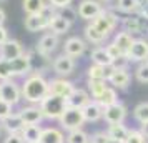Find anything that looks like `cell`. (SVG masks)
<instances>
[{
	"instance_id": "7402d4cb",
	"label": "cell",
	"mask_w": 148,
	"mask_h": 143,
	"mask_svg": "<svg viewBox=\"0 0 148 143\" xmlns=\"http://www.w3.org/2000/svg\"><path fill=\"white\" fill-rule=\"evenodd\" d=\"M112 42L120 48L121 53L128 55V52H130V48H132V45H133V42H135V37L132 34L125 32V30H120V32H116L113 35V40Z\"/></svg>"
},
{
	"instance_id": "484cf974",
	"label": "cell",
	"mask_w": 148,
	"mask_h": 143,
	"mask_svg": "<svg viewBox=\"0 0 148 143\" xmlns=\"http://www.w3.org/2000/svg\"><path fill=\"white\" fill-rule=\"evenodd\" d=\"M107 131H108V136H110L112 140H116V142H120V143H125L128 133H130V128H127L125 123H113V125H108Z\"/></svg>"
},
{
	"instance_id": "d6986e66",
	"label": "cell",
	"mask_w": 148,
	"mask_h": 143,
	"mask_svg": "<svg viewBox=\"0 0 148 143\" xmlns=\"http://www.w3.org/2000/svg\"><path fill=\"white\" fill-rule=\"evenodd\" d=\"M130 82H132V75L128 73V70H113L108 78V83L116 90H127Z\"/></svg>"
},
{
	"instance_id": "f1b7e54d",
	"label": "cell",
	"mask_w": 148,
	"mask_h": 143,
	"mask_svg": "<svg viewBox=\"0 0 148 143\" xmlns=\"http://www.w3.org/2000/svg\"><path fill=\"white\" fill-rule=\"evenodd\" d=\"M108 87L110 85H108L107 80H90V78H87V90L92 95V100H98Z\"/></svg>"
},
{
	"instance_id": "4316f807",
	"label": "cell",
	"mask_w": 148,
	"mask_h": 143,
	"mask_svg": "<svg viewBox=\"0 0 148 143\" xmlns=\"http://www.w3.org/2000/svg\"><path fill=\"white\" fill-rule=\"evenodd\" d=\"M83 35H85V40H87V43H92V45H97V47H100L101 43L108 38V37H105L101 32H98V30H97V28H95L90 22H88L87 27L83 28Z\"/></svg>"
},
{
	"instance_id": "d6a6232c",
	"label": "cell",
	"mask_w": 148,
	"mask_h": 143,
	"mask_svg": "<svg viewBox=\"0 0 148 143\" xmlns=\"http://www.w3.org/2000/svg\"><path fill=\"white\" fill-rule=\"evenodd\" d=\"M65 143H90V135L83 128L73 130V131H67Z\"/></svg>"
},
{
	"instance_id": "816d5d0a",
	"label": "cell",
	"mask_w": 148,
	"mask_h": 143,
	"mask_svg": "<svg viewBox=\"0 0 148 143\" xmlns=\"http://www.w3.org/2000/svg\"><path fill=\"white\" fill-rule=\"evenodd\" d=\"M108 143H120V142H116V140H112V138H110V142Z\"/></svg>"
},
{
	"instance_id": "8992f818",
	"label": "cell",
	"mask_w": 148,
	"mask_h": 143,
	"mask_svg": "<svg viewBox=\"0 0 148 143\" xmlns=\"http://www.w3.org/2000/svg\"><path fill=\"white\" fill-rule=\"evenodd\" d=\"M103 5H101L98 0H80L78 7H77V12H78V17L82 20L92 22L95 17H98L103 10Z\"/></svg>"
},
{
	"instance_id": "9a60e30c",
	"label": "cell",
	"mask_w": 148,
	"mask_h": 143,
	"mask_svg": "<svg viewBox=\"0 0 148 143\" xmlns=\"http://www.w3.org/2000/svg\"><path fill=\"white\" fill-rule=\"evenodd\" d=\"M18 115L22 116V120L25 125H40L43 122V112H42L40 105H28L18 110Z\"/></svg>"
},
{
	"instance_id": "83f0119b",
	"label": "cell",
	"mask_w": 148,
	"mask_h": 143,
	"mask_svg": "<svg viewBox=\"0 0 148 143\" xmlns=\"http://www.w3.org/2000/svg\"><path fill=\"white\" fill-rule=\"evenodd\" d=\"M90 60H92V63H97V65H105V67L112 65V57H110V53L107 52V48L101 47V45L100 47H95L93 50H92Z\"/></svg>"
},
{
	"instance_id": "f5cc1de1",
	"label": "cell",
	"mask_w": 148,
	"mask_h": 143,
	"mask_svg": "<svg viewBox=\"0 0 148 143\" xmlns=\"http://www.w3.org/2000/svg\"><path fill=\"white\" fill-rule=\"evenodd\" d=\"M32 143H40V142H32Z\"/></svg>"
},
{
	"instance_id": "d590c367",
	"label": "cell",
	"mask_w": 148,
	"mask_h": 143,
	"mask_svg": "<svg viewBox=\"0 0 148 143\" xmlns=\"http://www.w3.org/2000/svg\"><path fill=\"white\" fill-rule=\"evenodd\" d=\"M135 78H136V82L140 83H148V62H141L136 65L133 72Z\"/></svg>"
},
{
	"instance_id": "e575fe53",
	"label": "cell",
	"mask_w": 148,
	"mask_h": 143,
	"mask_svg": "<svg viewBox=\"0 0 148 143\" xmlns=\"http://www.w3.org/2000/svg\"><path fill=\"white\" fill-rule=\"evenodd\" d=\"M133 118L138 123L148 122V102H141L133 108Z\"/></svg>"
},
{
	"instance_id": "4dcf8cb0",
	"label": "cell",
	"mask_w": 148,
	"mask_h": 143,
	"mask_svg": "<svg viewBox=\"0 0 148 143\" xmlns=\"http://www.w3.org/2000/svg\"><path fill=\"white\" fill-rule=\"evenodd\" d=\"M115 10L127 15H133L140 10V0H116Z\"/></svg>"
},
{
	"instance_id": "d4e9b609",
	"label": "cell",
	"mask_w": 148,
	"mask_h": 143,
	"mask_svg": "<svg viewBox=\"0 0 148 143\" xmlns=\"http://www.w3.org/2000/svg\"><path fill=\"white\" fill-rule=\"evenodd\" d=\"M72 27V23L67 20V18H63L58 12L53 15V18L50 20V25H48V30L55 35H65L68 34V30Z\"/></svg>"
},
{
	"instance_id": "2e32d148",
	"label": "cell",
	"mask_w": 148,
	"mask_h": 143,
	"mask_svg": "<svg viewBox=\"0 0 148 143\" xmlns=\"http://www.w3.org/2000/svg\"><path fill=\"white\" fill-rule=\"evenodd\" d=\"M25 53L23 45L15 38H8L5 43L0 45V58H5V60H14L17 57Z\"/></svg>"
},
{
	"instance_id": "ffe728a7",
	"label": "cell",
	"mask_w": 148,
	"mask_h": 143,
	"mask_svg": "<svg viewBox=\"0 0 148 143\" xmlns=\"http://www.w3.org/2000/svg\"><path fill=\"white\" fill-rule=\"evenodd\" d=\"M92 100L90 92L85 88H75L72 92V95L67 98V105L68 107H73V108H83L88 102Z\"/></svg>"
},
{
	"instance_id": "c3c4849f",
	"label": "cell",
	"mask_w": 148,
	"mask_h": 143,
	"mask_svg": "<svg viewBox=\"0 0 148 143\" xmlns=\"http://www.w3.org/2000/svg\"><path fill=\"white\" fill-rule=\"evenodd\" d=\"M140 131H141V133H143L145 136H147V140H148V122L140 123Z\"/></svg>"
},
{
	"instance_id": "f35d334b",
	"label": "cell",
	"mask_w": 148,
	"mask_h": 143,
	"mask_svg": "<svg viewBox=\"0 0 148 143\" xmlns=\"http://www.w3.org/2000/svg\"><path fill=\"white\" fill-rule=\"evenodd\" d=\"M125 143H148V140L140 130H130V133H128Z\"/></svg>"
},
{
	"instance_id": "cb8c5ba5",
	"label": "cell",
	"mask_w": 148,
	"mask_h": 143,
	"mask_svg": "<svg viewBox=\"0 0 148 143\" xmlns=\"http://www.w3.org/2000/svg\"><path fill=\"white\" fill-rule=\"evenodd\" d=\"M112 72H113V68L110 67H105V65H97V63H92L87 70V78L90 80H107L110 78L112 75Z\"/></svg>"
},
{
	"instance_id": "7bdbcfd3",
	"label": "cell",
	"mask_w": 148,
	"mask_h": 143,
	"mask_svg": "<svg viewBox=\"0 0 148 143\" xmlns=\"http://www.w3.org/2000/svg\"><path fill=\"white\" fill-rule=\"evenodd\" d=\"M72 2H73V0H48V3H50L52 7H55L57 10H62V8H65V7H70Z\"/></svg>"
},
{
	"instance_id": "8d00e7d4",
	"label": "cell",
	"mask_w": 148,
	"mask_h": 143,
	"mask_svg": "<svg viewBox=\"0 0 148 143\" xmlns=\"http://www.w3.org/2000/svg\"><path fill=\"white\" fill-rule=\"evenodd\" d=\"M12 78H14V72H12L10 60L0 58V82H3V80H12Z\"/></svg>"
},
{
	"instance_id": "836d02e7",
	"label": "cell",
	"mask_w": 148,
	"mask_h": 143,
	"mask_svg": "<svg viewBox=\"0 0 148 143\" xmlns=\"http://www.w3.org/2000/svg\"><path fill=\"white\" fill-rule=\"evenodd\" d=\"M97 102L100 103L103 108H105V107H108V105H113V103L120 102V100H118V92H116V88H113V87L110 85V87H108V88L101 93V96L97 100Z\"/></svg>"
},
{
	"instance_id": "5bb4252c",
	"label": "cell",
	"mask_w": 148,
	"mask_h": 143,
	"mask_svg": "<svg viewBox=\"0 0 148 143\" xmlns=\"http://www.w3.org/2000/svg\"><path fill=\"white\" fill-rule=\"evenodd\" d=\"M10 65H12L14 77H23L25 78L32 73V57H30V53H23L14 60H10Z\"/></svg>"
},
{
	"instance_id": "30bf717a",
	"label": "cell",
	"mask_w": 148,
	"mask_h": 143,
	"mask_svg": "<svg viewBox=\"0 0 148 143\" xmlns=\"http://www.w3.org/2000/svg\"><path fill=\"white\" fill-rule=\"evenodd\" d=\"M52 67H53V72L58 77H65V78H67L68 75L73 73L75 67H77V62H75V58L68 57L67 53H62L53 60Z\"/></svg>"
},
{
	"instance_id": "603a6c76",
	"label": "cell",
	"mask_w": 148,
	"mask_h": 143,
	"mask_svg": "<svg viewBox=\"0 0 148 143\" xmlns=\"http://www.w3.org/2000/svg\"><path fill=\"white\" fill-rule=\"evenodd\" d=\"M38 142L40 143H65V133L60 128L47 127V128H43Z\"/></svg>"
},
{
	"instance_id": "52a82bcc",
	"label": "cell",
	"mask_w": 148,
	"mask_h": 143,
	"mask_svg": "<svg viewBox=\"0 0 148 143\" xmlns=\"http://www.w3.org/2000/svg\"><path fill=\"white\" fill-rule=\"evenodd\" d=\"M128 115L127 107L121 102H116L113 105H108L103 108V120L107 125H113V123H125V118Z\"/></svg>"
},
{
	"instance_id": "7a4b0ae2",
	"label": "cell",
	"mask_w": 148,
	"mask_h": 143,
	"mask_svg": "<svg viewBox=\"0 0 148 143\" xmlns=\"http://www.w3.org/2000/svg\"><path fill=\"white\" fill-rule=\"evenodd\" d=\"M67 98L57 95H50L48 93L40 103V108L43 112V116L47 120H60V116L63 115V112L67 110Z\"/></svg>"
},
{
	"instance_id": "6da1fadb",
	"label": "cell",
	"mask_w": 148,
	"mask_h": 143,
	"mask_svg": "<svg viewBox=\"0 0 148 143\" xmlns=\"http://www.w3.org/2000/svg\"><path fill=\"white\" fill-rule=\"evenodd\" d=\"M48 80L38 72H32L22 83V96L30 105H40L48 95Z\"/></svg>"
},
{
	"instance_id": "11a10c76",
	"label": "cell",
	"mask_w": 148,
	"mask_h": 143,
	"mask_svg": "<svg viewBox=\"0 0 148 143\" xmlns=\"http://www.w3.org/2000/svg\"><path fill=\"white\" fill-rule=\"evenodd\" d=\"M0 100H2V96H0Z\"/></svg>"
},
{
	"instance_id": "3957f363",
	"label": "cell",
	"mask_w": 148,
	"mask_h": 143,
	"mask_svg": "<svg viewBox=\"0 0 148 143\" xmlns=\"http://www.w3.org/2000/svg\"><path fill=\"white\" fill-rule=\"evenodd\" d=\"M90 23H92L98 32H101L105 37H108L112 32H115V28L121 23V20H120V17L115 14L113 10L103 8V10H101V14L98 15V17H95Z\"/></svg>"
},
{
	"instance_id": "f907efd6",
	"label": "cell",
	"mask_w": 148,
	"mask_h": 143,
	"mask_svg": "<svg viewBox=\"0 0 148 143\" xmlns=\"http://www.w3.org/2000/svg\"><path fill=\"white\" fill-rule=\"evenodd\" d=\"M98 2H100L101 5H103V7H105V5H108V3H112V2H113V0H98Z\"/></svg>"
},
{
	"instance_id": "db71d44e",
	"label": "cell",
	"mask_w": 148,
	"mask_h": 143,
	"mask_svg": "<svg viewBox=\"0 0 148 143\" xmlns=\"http://www.w3.org/2000/svg\"><path fill=\"white\" fill-rule=\"evenodd\" d=\"M0 2H5V0H0Z\"/></svg>"
},
{
	"instance_id": "b9f144b4",
	"label": "cell",
	"mask_w": 148,
	"mask_h": 143,
	"mask_svg": "<svg viewBox=\"0 0 148 143\" xmlns=\"http://www.w3.org/2000/svg\"><path fill=\"white\" fill-rule=\"evenodd\" d=\"M12 113H14V105L3 102V100H0V122L5 120L7 116H10Z\"/></svg>"
},
{
	"instance_id": "74e56055",
	"label": "cell",
	"mask_w": 148,
	"mask_h": 143,
	"mask_svg": "<svg viewBox=\"0 0 148 143\" xmlns=\"http://www.w3.org/2000/svg\"><path fill=\"white\" fill-rule=\"evenodd\" d=\"M132 62L128 58V55L121 53L118 57H115L113 60H112V65L110 67L113 68V70H128V65H130Z\"/></svg>"
},
{
	"instance_id": "681fc988",
	"label": "cell",
	"mask_w": 148,
	"mask_h": 143,
	"mask_svg": "<svg viewBox=\"0 0 148 143\" xmlns=\"http://www.w3.org/2000/svg\"><path fill=\"white\" fill-rule=\"evenodd\" d=\"M5 18H7V15H5V10L0 7V27L3 25V22H5Z\"/></svg>"
},
{
	"instance_id": "ab89813d",
	"label": "cell",
	"mask_w": 148,
	"mask_h": 143,
	"mask_svg": "<svg viewBox=\"0 0 148 143\" xmlns=\"http://www.w3.org/2000/svg\"><path fill=\"white\" fill-rule=\"evenodd\" d=\"M110 142V136H108L107 130H98L90 135V143H108Z\"/></svg>"
},
{
	"instance_id": "ba28073f",
	"label": "cell",
	"mask_w": 148,
	"mask_h": 143,
	"mask_svg": "<svg viewBox=\"0 0 148 143\" xmlns=\"http://www.w3.org/2000/svg\"><path fill=\"white\" fill-rule=\"evenodd\" d=\"M75 88L77 87L70 80H67L65 77H58V78H53V80H48V92H50V95L68 98Z\"/></svg>"
},
{
	"instance_id": "4fadbf2b",
	"label": "cell",
	"mask_w": 148,
	"mask_h": 143,
	"mask_svg": "<svg viewBox=\"0 0 148 143\" xmlns=\"http://www.w3.org/2000/svg\"><path fill=\"white\" fill-rule=\"evenodd\" d=\"M145 28H147V20L145 18H141L140 15H128L125 18H121V30H125L128 34L135 35H140L145 32Z\"/></svg>"
},
{
	"instance_id": "7dc6e473",
	"label": "cell",
	"mask_w": 148,
	"mask_h": 143,
	"mask_svg": "<svg viewBox=\"0 0 148 143\" xmlns=\"http://www.w3.org/2000/svg\"><path fill=\"white\" fill-rule=\"evenodd\" d=\"M8 40V34H7V28L3 27V25H2V27H0V45H2V43H5V42Z\"/></svg>"
},
{
	"instance_id": "60d3db41",
	"label": "cell",
	"mask_w": 148,
	"mask_h": 143,
	"mask_svg": "<svg viewBox=\"0 0 148 143\" xmlns=\"http://www.w3.org/2000/svg\"><path fill=\"white\" fill-rule=\"evenodd\" d=\"M58 14H60L62 17H63V18H67V20L70 22V23H73V22L77 20V18H78V12H77V10H75L73 7H72V5H70V7L62 8V10H58Z\"/></svg>"
},
{
	"instance_id": "bcb514c9",
	"label": "cell",
	"mask_w": 148,
	"mask_h": 143,
	"mask_svg": "<svg viewBox=\"0 0 148 143\" xmlns=\"http://www.w3.org/2000/svg\"><path fill=\"white\" fill-rule=\"evenodd\" d=\"M136 15H140L141 18H145V20H148V3L147 5H141L140 10L136 12Z\"/></svg>"
},
{
	"instance_id": "277c9868",
	"label": "cell",
	"mask_w": 148,
	"mask_h": 143,
	"mask_svg": "<svg viewBox=\"0 0 148 143\" xmlns=\"http://www.w3.org/2000/svg\"><path fill=\"white\" fill-rule=\"evenodd\" d=\"M58 123H60L62 130H65V131H73V130L83 128V125H85V118H83V112H82V108L67 107V110L63 112V115L60 116Z\"/></svg>"
},
{
	"instance_id": "f6af8a7d",
	"label": "cell",
	"mask_w": 148,
	"mask_h": 143,
	"mask_svg": "<svg viewBox=\"0 0 148 143\" xmlns=\"http://www.w3.org/2000/svg\"><path fill=\"white\" fill-rule=\"evenodd\" d=\"M105 48H107V52L110 53V57H112V60H113L115 57H118V55H121V52H120V48L115 45L113 42H108L107 45H105Z\"/></svg>"
},
{
	"instance_id": "7c38bea8",
	"label": "cell",
	"mask_w": 148,
	"mask_h": 143,
	"mask_svg": "<svg viewBox=\"0 0 148 143\" xmlns=\"http://www.w3.org/2000/svg\"><path fill=\"white\" fill-rule=\"evenodd\" d=\"M87 40L80 37H70L63 43V53H67L72 58H80L82 55L87 52Z\"/></svg>"
},
{
	"instance_id": "ac0fdd59",
	"label": "cell",
	"mask_w": 148,
	"mask_h": 143,
	"mask_svg": "<svg viewBox=\"0 0 148 143\" xmlns=\"http://www.w3.org/2000/svg\"><path fill=\"white\" fill-rule=\"evenodd\" d=\"M48 25H50V18H47L43 14L25 17V28L28 32H42V30L48 28Z\"/></svg>"
},
{
	"instance_id": "9c48e42d",
	"label": "cell",
	"mask_w": 148,
	"mask_h": 143,
	"mask_svg": "<svg viewBox=\"0 0 148 143\" xmlns=\"http://www.w3.org/2000/svg\"><path fill=\"white\" fill-rule=\"evenodd\" d=\"M58 43H60L58 42V35L48 32V34L42 35V38L37 43V53L40 57H43V58H47L58 48Z\"/></svg>"
},
{
	"instance_id": "5b68a950",
	"label": "cell",
	"mask_w": 148,
	"mask_h": 143,
	"mask_svg": "<svg viewBox=\"0 0 148 143\" xmlns=\"http://www.w3.org/2000/svg\"><path fill=\"white\" fill-rule=\"evenodd\" d=\"M0 96H2L3 102H7L15 107L20 100H23V96H22V85H18L14 78L0 82Z\"/></svg>"
},
{
	"instance_id": "1f68e13d",
	"label": "cell",
	"mask_w": 148,
	"mask_h": 143,
	"mask_svg": "<svg viewBox=\"0 0 148 143\" xmlns=\"http://www.w3.org/2000/svg\"><path fill=\"white\" fill-rule=\"evenodd\" d=\"M42 131H43V128H42L40 125H25L23 130H22V136H23L25 143L38 142Z\"/></svg>"
},
{
	"instance_id": "e0dca14e",
	"label": "cell",
	"mask_w": 148,
	"mask_h": 143,
	"mask_svg": "<svg viewBox=\"0 0 148 143\" xmlns=\"http://www.w3.org/2000/svg\"><path fill=\"white\" fill-rule=\"evenodd\" d=\"M82 112H83L85 122H88V123H97V122H100V120H103V107L97 100H90L82 108Z\"/></svg>"
},
{
	"instance_id": "ee69618b",
	"label": "cell",
	"mask_w": 148,
	"mask_h": 143,
	"mask_svg": "<svg viewBox=\"0 0 148 143\" xmlns=\"http://www.w3.org/2000/svg\"><path fill=\"white\" fill-rule=\"evenodd\" d=\"M3 143H25V140H23L22 133H8Z\"/></svg>"
},
{
	"instance_id": "f546056e",
	"label": "cell",
	"mask_w": 148,
	"mask_h": 143,
	"mask_svg": "<svg viewBox=\"0 0 148 143\" xmlns=\"http://www.w3.org/2000/svg\"><path fill=\"white\" fill-rule=\"evenodd\" d=\"M22 7L27 15H37L45 10L47 2L45 0H22Z\"/></svg>"
},
{
	"instance_id": "44dd1931",
	"label": "cell",
	"mask_w": 148,
	"mask_h": 143,
	"mask_svg": "<svg viewBox=\"0 0 148 143\" xmlns=\"http://www.w3.org/2000/svg\"><path fill=\"white\" fill-rule=\"evenodd\" d=\"M0 125H2V128L5 130L7 133H22V130L25 127L22 116L18 115V112H17V113H12V115L7 116L5 120H2Z\"/></svg>"
},
{
	"instance_id": "8fae6325",
	"label": "cell",
	"mask_w": 148,
	"mask_h": 143,
	"mask_svg": "<svg viewBox=\"0 0 148 143\" xmlns=\"http://www.w3.org/2000/svg\"><path fill=\"white\" fill-rule=\"evenodd\" d=\"M128 58H130V62H135V63L148 62V38H145V37L135 38L133 45L128 52Z\"/></svg>"
}]
</instances>
